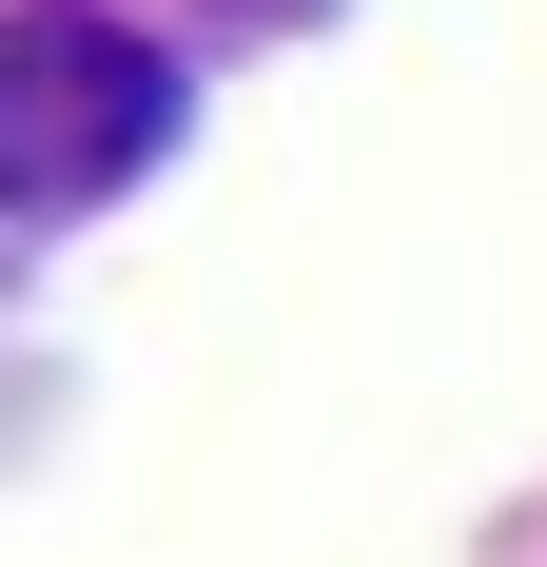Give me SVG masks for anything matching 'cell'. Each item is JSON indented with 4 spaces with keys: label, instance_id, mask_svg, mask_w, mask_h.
Masks as SVG:
<instances>
[{
    "label": "cell",
    "instance_id": "obj_1",
    "mask_svg": "<svg viewBox=\"0 0 547 567\" xmlns=\"http://www.w3.org/2000/svg\"><path fill=\"white\" fill-rule=\"evenodd\" d=\"M176 137V59L79 20V0H20L0 20V216L20 235H79L117 176H157Z\"/></svg>",
    "mask_w": 547,
    "mask_h": 567
}]
</instances>
